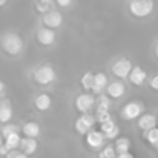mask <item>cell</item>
I'll return each instance as SVG.
<instances>
[{
	"instance_id": "cell-1",
	"label": "cell",
	"mask_w": 158,
	"mask_h": 158,
	"mask_svg": "<svg viewBox=\"0 0 158 158\" xmlns=\"http://www.w3.org/2000/svg\"><path fill=\"white\" fill-rule=\"evenodd\" d=\"M2 48L9 55H17L23 51V40L15 32H6L2 37Z\"/></svg>"
},
{
	"instance_id": "cell-2",
	"label": "cell",
	"mask_w": 158,
	"mask_h": 158,
	"mask_svg": "<svg viewBox=\"0 0 158 158\" xmlns=\"http://www.w3.org/2000/svg\"><path fill=\"white\" fill-rule=\"evenodd\" d=\"M154 0H131L129 12L135 17H148L154 11Z\"/></svg>"
},
{
	"instance_id": "cell-3",
	"label": "cell",
	"mask_w": 158,
	"mask_h": 158,
	"mask_svg": "<svg viewBox=\"0 0 158 158\" xmlns=\"http://www.w3.org/2000/svg\"><path fill=\"white\" fill-rule=\"evenodd\" d=\"M32 78L39 85H43V86L45 85H49V83H52L54 80H55V71H54V68L51 64H42V66H39V68L34 69Z\"/></svg>"
},
{
	"instance_id": "cell-4",
	"label": "cell",
	"mask_w": 158,
	"mask_h": 158,
	"mask_svg": "<svg viewBox=\"0 0 158 158\" xmlns=\"http://www.w3.org/2000/svg\"><path fill=\"white\" fill-rule=\"evenodd\" d=\"M143 110H144V106L140 102H129L123 106L121 117L124 120H135V118H140L143 115Z\"/></svg>"
},
{
	"instance_id": "cell-5",
	"label": "cell",
	"mask_w": 158,
	"mask_h": 158,
	"mask_svg": "<svg viewBox=\"0 0 158 158\" xmlns=\"http://www.w3.org/2000/svg\"><path fill=\"white\" fill-rule=\"evenodd\" d=\"M95 124V117L91 114H81L77 120H75V131L78 134H85L88 135L92 129V126Z\"/></svg>"
},
{
	"instance_id": "cell-6",
	"label": "cell",
	"mask_w": 158,
	"mask_h": 158,
	"mask_svg": "<svg viewBox=\"0 0 158 158\" xmlns=\"http://www.w3.org/2000/svg\"><path fill=\"white\" fill-rule=\"evenodd\" d=\"M132 69H134V66H132L131 60H129V58H124V57L118 58V60L112 64V72H114L117 77H120V78L129 77V74H131Z\"/></svg>"
},
{
	"instance_id": "cell-7",
	"label": "cell",
	"mask_w": 158,
	"mask_h": 158,
	"mask_svg": "<svg viewBox=\"0 0 158 158\" xmlns=\"http://www.w3.org/2000/svg\"><path fill=\"white\" fill-rule=\"evenodd\" d=\"M94 105H95V98L89 92H83L75 97V107H77V110H80L83 114H88Z\"/></svg>"
},
{
	"instance_id": "cell-8",
	"label": "cell",
	"mask_w": 158,
	"mask_h": 158,
	"mask_svg": "<svg viewBox=\"0 0 158 158\" xmlns=\"http://www.w3.org/2000/svg\"><path fill=\"white\" fill-rule=\"evenodd\" d=\"M105 140H106V137L102 131H91V132L86 135V143H88V146L92 148V149H100V148H103Z\"/></svg>"
},
{
	"instance_id": "cell-9",
	"label": "cell",
	"mask_w": 158,
	"mask_h": 158,
	"mask_svg": "<svg viewBox=\"0 0 158 158\" xmlns=\"http://www.w3.org/2000/svg\"><path fill=\"white\" fill-rule=\"evenodd\" d=\"M43 23H45V26L46 28H58L61 23H63V15L58 12V11H55V9H51L49 12H46L45 15H43Z\"/></svg>"
},
{
	"instance_id": "cell-10",
	"label": "cell",
	"mask_w": 158,
	"mask_h": 158,
	"mask_svg": "<svg viewBox=\"0 0 158 158\" xmlns=\"http://www.w3.org/2000/svg\"><path fill=\"white\" fill-rule=\"evenodd\" d=\"M37 40L40 45H45V46H49L55 42V31L51 28H40L37 31Z\"/></svg>"
},
{
	"instance_id": "cell-11",
	"label": "cell",
	"mask_w": 158,
	"mask_h": 158,
	"mask_svg": "<svg viewBox=\"0 0 158 158\" xmlns=\"http://www.w3.org/2000/svg\"><path fill=\"white\" fill-rule=\"evenodd\" d=\"M129 81L132 83V85H135V86H141L144 81H146V78H148V74H146V71L141 68V66H134V69L131 71V74H129Z\"/></svg>"
},
{
	"instance_id": "cell-12",
	"label": "cell",
	"mask_w": 158,
	"mask_h": 158,
	"mask_svg": "<svg viewBox=\"0 0 158 158\" xmlns=\"http://www.w3.org/2000/svg\"><path fill=\"white\" fill-rule=\"evenodd\" d=\"M138 127L143 132H148L151 129H155L157 127V117L152 115V114H143L138 118Z\"/></svg>"
},
{
	"instance_id": "cell-13",
	"label": "cell",
	"mask_w": 158,
	"mask_h": 158,
	"mask_svg": "<svg viewBox=\"0 0 158 158\" xmlns=\"http://www.w3.org/2000/svg\"><path fill=\"white\" fill-rule=\"evenodd\" d=\"M106 92H107V97H110V98H120V97L124 95L126 88L121 81H112V83L107 85Z\"/></svg>"
},
{
	"instance_id": "cell-14",
	"label": "cell",
	"mask_w": 158,
	"mask_h": 158,
	"mask_svg": "<svg viewBox=\"0 0 158 158\" xmlns=\"http://www.w3.org/2000/svg\"><path fill=\"white\" fill-rule=\"evenodd\" d=\"M26 138H37L40 135V124L37 121H26L22 127Z\"/></svg>"
},
{
	"instance_id": "cell-15",
	"label": "cell",
	"mask_w": 158,
	"mask_h": 158,
	"mask_svg": "<svg viewBox=\"0 0 158 158\" xmlns=\"http://www.w3.org/2000/svg\"><path fill=\"white\" fill-rule=\"evenodd\" d=\"M100 127H102V132L105 134V137L106 138H109V140L117 138V137H118V134H120V129H118V126L114 123V120H112V121H107V123H103V124H100Z\"/></svg>"
},
{
	"instance_id": "cell-16",
	"label": "cell",
	"mask_w": 158,
	"mask_h": 158,
	"mask_svg": "<svg viewBox=\"0 0 158 158\" xmlns=\"http://www.w3.org/2000/svg\"><path fill=\"white\" fill-rule=\"evenodd\" d=\"M22 144V138H20V134L19 132H14V134H9L5 137V148L11 152V151H17V148H20Z\"/></svg>"
},
{
	"instance_id": "cell-17",
	"label": "cell",
	"mask_w": 158,
	"mask_h": 158,
	"mask_svg": "<svg viewBox=\"0 0 158 158\" xmlns=\"http://www.w3.org/2000/svg\"><path fill=\"white\" fill-rule=\"evenodd\" d=\"M34 105H35V107H37L39 110H48V109L51 107V105H52V98H51L49 94L43 92V94H39V95L35 97Z\"/></svg>"
},
{
	"instance_id": "cell-18",
	"label": "cell",
	"mask_w": 158,
	"mask_h": 158,
	"mask_svg": "<svg viewBox=\"0 0 158 158\" xmlns=\"http://www.w3.org/2000/svg\"><path fill=\"white\" fill-rule=\"evenodd\" d=\"M37 146H39V143H37V140H35V138H22L20 149H22V152H23V154H26L28 157H29V155H32V154H35Z\"/></svg>"
},
{
	"instance_id": "cell-19",
	"label": "cell",
	"mask_w": 158,
	"mask_h": 158,
	"mask_svg": "<svg viewBox=\"0 0 158 158\" xmlns=\"http://www.w3.org/2000/svg\"><path fill=\"white\" fill-rule=\"evenodd\" d=\"M12 118V107L8 100L0 102V123H8Z\"/></svg>"
},
{
	"instance_id": "cell-20",
	"label": "cell",
	"mask_w": 158,
	"mask_h": 158,
	"mask_svg": "<svg viewBox=\"0 0 158 158\" xmlns=\"http://www.w3.org/2000/svg\"><path fill=\"white\" fill-rule=\"evenodd\" d=\"M114 148H115V151H117V155H120V154H127L129 149H131V140L126 138V137L117 138Z\"/></svg>"
},
{
	"instance_id": "cell-21",
	"label": "cell",
	"mask_w": 158,
	"mask_h": 158,
	"mask_svg": "<svg viewBox=\"0 0 158 158\" xmlns=\"http://www.w3.org/2000/svg\"><path fill=\"white\" fill-rule=\"evenodd\" d=\"M107 88V75L105 72H97L95 78H94V92H100L102 89Z\"/></svg>"
},
{
	"instance_id": "cell-22",
	"label": "cell",
	"mask_w": 158,
	"mask_h": 158,
	"mask_svg": "<svg viewBox=\"0 0 158 158\" xmlns=\"http://www.w3.org/2000/svg\"><path fill=\"white\" fill-rule=\"evenodd\" d=\"M94 78H95V74H92L89 71L85 72L83 77H81V86H83V89H86V91L94 89Z\"/></svg>"
},
{
	"instance_id": "cell-23",
	"label": "cell",
	"mask_w": 158,
	"mask_h": 158,
	"mask_svg": "<svg viewBox=\"0 0 158 158\" xmlns=\"http://www.w3.org/2000/svg\"><path fill=\"white\" fill-rule=\"evenodd\" d=\"M97 114H102V112H109V109H110V102H109V97H106V95H102V97H98V100H97Z\"/></svg>"
},
{
	"instance_id": "cell-24",
	"label": "cell",
	"mask_w": 158,
	"mask_h": 158,
	"mask_svg": "<svg viewBox=\"0 0 158 158\" xmlns=\"http://www.w3.org/2000/svg\"><path fill=\"white\" fill-rule=\"evenodd\" d=\"M144 138H146V141H148V143H151L152 146L158 148V127L151 129V131H148V132H144Z\"/></svg>"
},
{
	"instance_id": "cell-25",
	"label": "cell",
	"mask_w": 158,
	"mask_h": 158,
	"mask_svg": "<svg viewBox=\"0 0 158 158\" xmlns=\"http://www.w3.org/2000/svg\"><path fill=\"white\" fill-rule=\"evenodd\" d=\"M51 6H52V0H37L35 9L45 15L46 12H49V11H51Z\"/></svg>"
},
{
	"instance_id": "cell-26",
	"label": "cell",
	"mask_w": 158,
	"mask_h": 158,
	"mask_svg": "<svg viewBox=\"0 0 158 158\" xmlns=\"http://www.w3.org/2000/svg\"><path fill=\"white\" fill-rule=\"evenodd\" d=\"M98 158H117V151H115V148H114V146H110V144L105 146V148H103V151L100 152Z\"/></svg>"
},
{
	"instance_id": "cell-27",
	"label": "cell",
	"mask_w": 158,
	"mask_h": 158,
	"mask_svg": "<svg viewBox=\"0 0 158 158\" xmlns=\"http://www.w3.org/2000/svg\"><path fill=\"white\" fill-rule=\"evenodd\" d=\"M14 132H19V131H17V126H15V124H6V126H3L2 135H3V138H5L6 135H9V134H14Z\"/></svg>"
},
{
	"instance_id": "cell-28",
	"label": "cell",
	"mask_w": 158,
	"mask_h": 158,
	"mask_svg": "<svg viewBox=\"0 0 158 158\" xmlns=\"http://www.w3.org/2000/svg\"><path fill=\"white\" fill-rule=\"evenodd\" d=\"M97 118H98L100 124L107 123V121H112V117H110V114H109V112H102V114H97Z\"/></svg>"
},
{
	"instance_id": "cell-29",
	"label": "cell",
	"mask_w": 158,
	"mask_h": 158,
	"mask_svg": "<svg viewBox=\"0 0 158 158\" xmlns=\"http://www.w3.org/2000/svg\"><path fill=\"white\" fill-rule=\"evenodd\" d=\"M6 158H28V155L23 154L22 151H11V152L6 155Z\"/></svg>"
},
{
	"instance_id": "cell-30",
	"label": "cell",
	"mask_w": 158,
	"mask_h": 158,
	"mask_svg": "<svg viewBox=\"0 0 158 158\" xmlns=\"http://www.w3.org/2000/svg\"><path fill=\"white\" fill-rule=\"evenodd\" d=\"M151 88L155 89V91H158V74L151 78Z\"/></svg>"
},
{
	"instance_id": "cell-31",
	"label": "cell",
	"mask_w": 158,
	"mask_h": 158,
	"mask_svg": "<svg viewBox=\"0 0 158 158\" xmlns=\"http://www.w3.org/2000/svg\"><path fill=\"white\" fill-rule=\"evenodd\" d=\"M55 2H57V5L61 6V8H66V6H69V5L72 3V0H55Z\"/></svg>"
},
{
	"instance_id": "cell-32",
	"label": "cell",
	"mask_w": 158,
	"mask_h": 158,
	"mask_svg": "<svg viewBox=\"0 0 158 158\" xmlns=\"http://www.w3.org/2000/svg\"><path fill=\"white\" fill-rule=\"evenodd\" d=\"M117 158H135L131 152H127V154H120V155H117Z\"/></svg>"
},
{
	"instance_id": "cell-33",
	"label": "cell",
	"mask_w": 158,
	"mask_h": 158,
	"mask_svg": "<svg viewBox=\"0 0 158 158\" xmlns=\"http://www.w3.org/2000/svg\"><path fill=\"white\" fill-rule=\"evenodd\" d=\"M3 92H5V83L0 80V97L3 95Z\"/></svg>"
},
{
	"instance_id": "cell-34",
	"label": "cell",
	"mask_w": 158,
	"mask_h": 158,
	"mask_svg": "<svg viewBox=\"0 0 158 158\" xmlns=\"http://www.w3.org/2000/svg\"><path fill=\"white\" fill-rule=\"evenodd\" d=\"M154 51H155V55H157V58H158V42H157V45H155V49Z\"/></svg>"
},
{
	"instance_id": "cell-35",
	"label": "cell",
	"mask_w": 158,
	"mask_h": 158,
	"mask_svg": "<svg viewBox=\"0 0 158 158\" xmlns=\"http://www.w3.org/2000/svg\"><path fill=\"white\" fill-rule=\"evenodd\" d=\"M2 146H3V138H2V134H0V149H2Z\"/></svg>"
},
{
	"instance_id": "cell-36",
	"label": "cell",
	"mask_w": 158,
	"mask_h": 158,
	"mask_svg": "<svg viewBox=\"0 0 158 158\" xmlns=\"http://www.w3.org/2000/svg\"><path fill=\"white\" fill-rule=\"evenodd\" d=\"M5 3H6V0H0V6H3Z\"/></svg>"
}]
</instances>
